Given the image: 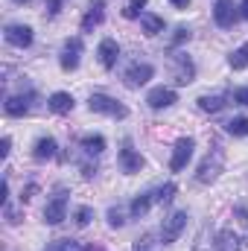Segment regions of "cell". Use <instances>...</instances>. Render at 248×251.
Instances as JSON below:
<instances>
[{
    "label": "cell",
    "instance_id": "33",
    "mask_svg": "<svg viewBox=\"0 0 248 251\" xmlns=\"http://www.w3.org/2000/svg\"><path fill=\"white\" fill-rule=\"evenodd\" d=\"M170 3H173L175 9H187V6H190V0H170Z\"/></svg>",
    "mask_w": 248,
    "mask_h": 251
},
{
    "label": "cell",
    "instance_id": "14",
    "mask_svg": "<svg viewBox=\"0 0 248 251\" xmlns=\"http://www.w3.org/2000/svg\"><path fill=\"white\" fill-rule=\"evenodd\" d=\"M50 111H56V114H67V111H73V97L64 94V91H56V94L50 97Z\"/></svg>",
    "mask_w": 248,
    "mask_h": 251
},
{
    "label": "cell",
    "instance_id": "1",
    "mask_svg": "<svg viewBox=\"0 0 248 251\" xmlns=\"http://www.w3.org/2000/svg\"><path fill=\"white\" fill-rule=\"evenodd\" d=\"M88 105H91V111H97V114H108V117H117V120H123L125 114V105H120L117 100H111V97H102V94H94L91 100H88Z\"/></svg>",
    "mask_w": 248,
    "mask_h": 251
},
{
    "label": "cell",
    "instance_id": "10",
    "mask_svg": "<svg viewBox=\"0 0 248 251\" xmlns=\"http://www.w3.org/2000/svg\"><path fill=\"white\" fill-rule=\"evenodd\" d=\"M97 56H99L102 67H114V64H117V56H120V47H117V41H114V38H105V41L99 44Z\"/></svg>",
    "mask_w": 248,
    "mask_h": 251
},
{
    "label": "cell",
    "instance_id": "21",
    "mask_svg": "<svg viewBox=\"0 0 248 251\" xmlns=\"http://www.w3.org/2000/svg\"><path fill=\"white\" fill-rule=\"evenodd\" d=\"M231 67H234V70H246L248 67V41L240 47V50H234V56H231Z\"/></svg>",
    "mask_w": 248,
    "mask_h": 251
},
{
    "label": "cell",
    "instance_id": "3",
    "mask_svg": "<svg viewBox=\"0 0 248 251\" xmlns=\"http://www.w3.org/2000/svg\"><path fill=\"white\" fill-rule=\"evenodd\" d=\"M193 149H196V140H193V137H181V140L175 143V149H173V161H170L173 173L184 170V167H187V161L193 158Z\"/></svg>",
    "mask_w": 248,
    "mask_h": 251
},
{
    "label": "cell",
    "instance_id": "28",
    "mask_svg": "<svg viewBox=\"0 0 248 251\" xmlns=\"http://www.w3.org/2000/svg\"><path fill=\"white\" fill-rule=\"evenodd\" d=\"M125 219H123V213H120V210H114V207H111V210H108V225H111V228H120V225H123Z\"/></svg>",
    "mask_w": 248,
    "mask_h": 251
},
{
    "label": "cell",
    "instance_id": "31",
    "mask_svg": "<svg viewBox=\"0 0 248 251\" xmlns=\"http://www.w3.org/2000/svg\"><path fill=\"white\" fill-rule=\"evenodd\" d=\"M9 146H12V137H3V140H0V155H3V158L9 155Z\"/></svg>",
    "mask_w": 248,
    "mask_h": 251
},
{
    "label": "cell",
    "instance_id": "18",
    "mask_svg": "<svg viewBox=\"0 0 248 251\" xmlns=\"http://www.w3.org/2000/svg\"><path fill=\"white\" fill-rule=\"evenodd\" d=\"M140 24H143L146 35H158L164 29V18H158V15H140Z\"/></svg>",
    "mask_w": 248,
    "mask_h": 251
},
{
    "label": "cell",
    "instance_id": "30",
    "mask_svg": "<svg viewBox=\"0 0 248 251\" xmlns=\"http://www.w3.org/2000/svg\"><path fill=\"white\" fill-rule=\"evenodd\" d=\"M234 102H240V105H248V88H240V91L234 94Z\"/></svg>",
    "mask_w": 248,
    "mask_h": 251
},
{
    "label": "cell",
    "instance_id": "20",
    "mask_svg": "<svg viewBox=\"0 0 248 251\" xmlns=\"http://www.w3.org/2000/svg\"><path fill=\"white\" fill-rule=\"evenodd\" d=\"M225 128H228V134H234V137H246L248 134V117H234Z\"/></svg>",
    "mask_w": 248,
    "mask_h": 251
},
{
    "label": "cell",
    "instance_id": "9",
    "mask_svg": "<svg viewBox=\"0 0 248 251\" xmlns=\"http://www.w3.org/2000/svg\"><path fill=\"white\" fill-rule=\"evenodd\" d=\"M64 210H67V199L64 196H56L47 207H44V219H47V225H59L64 219Z\"/></svg>",
    "mask_w": 248,
    "mask_h": 251
},
{
    "label": "cell",
    "instance_id": "2",
    "mask_svg": "<svg viewBox=\"0 0 248 251\" xmlns=\"http://www.w3.org/2000/svg\"><path fill=\"white\" fill-rule=\"evenodd\" d=\"M184 225H187V213L184 210L170 213V216L164 219V225H161V237H164V243H175L178 234L184 231Z\"/></svg>",
    "mask_w": 248,
    "mask_h": 251
},
{
    "label": "cell",
    "instance_id": "15",
    "mask_svg": "<svg viewBox=\"0 0 248 251\" xmlns=\"http://www.w3.org/2000/svg\"><path fill=\"white\" fill-rule=\"evenodd\" d=\"M32 155H35L38 161H47V158H53V155H56V140H53V137H41V140H35V149H32Z\"/></svg>",
    "mask_w": 248,
    "mask_h": 251
},
{
    "label": "cell",
    "instance_id": "11",
    "mask_svg": "<svg viewBox=\"0 0 248 251\" xmlns=\"http://www.w3.org/2000/svg\"><path fill=\"white\" fill-rule=\"evenodd\" d=\"M102 9H105V0H91L88 15L82 18V29H85V32H91L94 26H99V24H102Z\"/></svg>",
    "mask_w": 248,
    "mask_h": 251
},
{
    "label": "cell",
    "instance_id": "27",
    "mask_svg": "<svg viewBox=\"0 0 248 251\" xmlns=\"http://www.w3.org/2000/svg\"><path fill=\"white\" fill-rule=\"evenodd\" d=\"M91 216H94V213H91V207H79V210H76V225H79V228H85V225L91 222Z\"/></svg>",
    "mask_w": 248,
    "mask_h": 251
},
{
    "label": "cell",
    "instance_id": "8",
    "mask_svg": "<svg viewBox=\"0 0 248 251\" xmlns=\"http://www.w3.org/2000/svg\"><path fill=\"white\" fill-rule=\"evenodd\" d=\"M146 102H149V108H170L173 102H175V91H170V88H155V91H149V97H146Z\"/></svg>",
    "mask_w": 248,
    "mask_h": 251
},
{
    "label": "cell",
    "instance_id": "7",
    "mask_svg": "<svg viewBox=\"0 0 248 251\" xmlns=\"http://www.w3.org/2000/svg\"><path fill=\"white\" fill-rule=\"evenodd\" d=\"M79 53H82V41H79V38H70L62 50V67L64 70H76V67H79Z\"/></svg>",
    "mask_w": 248,
    "mask_h": 251
},
{
    "label": "cell",
    "instance_id": "26",
    "mask_svg": "<svg viewBox=\"0 0 248 251\" xmlns=\"http://www.w3.org/2000/svg\"><path fill=\"white\" fill-rule=\"evenodd\" d=\"M143 6H146V0H131V3L125 6V12H123V15H125V18H137Z\"/></svg>",
    "mask_w": 248,
    "mask_h": 251
},
{
    "label": "cell",
    "instance_id": "23",
    "mask_svg": "<svg viewBox=\"0 0 248 251\" xmlns=\"http://www.w3.org/2000/svg\"><path fill=\"white\" fill-rule=\"evenodd\" d=\"M149 204H152V199H149V193H143V196H137V199L131 201V216H143V213L149 210Z\"/></svg>",
    "mask_w": 248,
    "mask_h": 251
},
{
    "label": "cell",
    "instance_id": "19",
    "mask_svg": "<svg viewBox=\"0 0 248 251\" xmlns=\"http://www.w3.org/2000/svg\"><path fill=\"white\" fill-rule=\"evenodd\" d=\"M82 149L91 152V155H99V152L105 149V140H102L99 134H94V137H82Z\"/></svg>",
    "mask_w": 248,
    "mask_h": 251
},
{
    "label": "cell",
    "instance_id": "6",
    "mask_svg": "<svg viewBox=\"0 0 248 251\" xmlns=\"http://www.w3.org/2000/svg\"><path fill=\"white\" fill-rule=\"evenodd\" d=\"M152 79V64H131L125 73V85L128 88H140Z\"/></svg>",
    "mask_w": 248,
    "mask_h": 251
},
{
    "label": "cell",
    "instance_id": "13",
    "mask_svg": "<svg viewBox=\"0 0 248 251\" xmlns=\"http://www.w3.org/2000/svg\"><path fill=\"white\" fill-rule=\"evenodd\" d=\"M219 164H222V155H219V152H216V158H213V161H210V155H207V161L198 167V176H196V178H198L201 184L213 181V178H216V173H219Z\"/></svg>",
    "mask_w": 248,
    "mask_h": 251
},
{
    "label": "cell",
    "instance_id": "5",
    "mask_svg": "<svg viewBox=\"0 0 248 251\" xmlns=\"http://www.w3.org/2000/svg\"><path fill=\"white\" fill-rule=\"evenodd\" d=\"M6 41L12 47H29L32 44V29L24 26V24H12V26H6Z\"/></svg>",
    "mask_w": 248,
    "mask_h": 251
},
{
    "label": "cell",
    "instance_id": "34",
    "mask_svg": "<svg viewBox=\"0 0 248 251\" xmlns=\"http://www.w3.org/2000/svg\"><path fill=\"white\" fill-rule=\"evenodd\" d=\"M240 15L248 21V0H243V6H240Z\"/></svg>",
    "mask_w": 248,
    "mask_h": 251
},
{
    "label": "cell",
    "instance_id": "16",
    "mask_svg": "<svg viewBox=\"0 0 248 251\" xmlns=\"http://www.w3.org/2000/svg\"><path fill=\"white\" fill-rule=\"evenodd\" d=\"M175 67H178V73H175V82H178V85L193 82V64H190L187 56H175Z\"/></svg>",
    "mask_w": 248,
    "mask_h": 251
},
{
    "label": "cell",
    "instance_id": "35",
    "mask_svg": "<svg viewBox=\"0 0 248 251\" xmlns=\"http://www.w3.org/2000/svg\"><path fill=\"white\" fill-rule=\"evenodd\" d=\"M15 3H29V0H15Z\"/></svg>",
    "mask_w": 248,
    "mask_h": 251
},
{
    "label": "cell",
    "instance_id": "24",
    "mask_svg": "<svg viewBox=\"0 0 248 251\" xmlns=\"http://www.w3.org/2000/svg\"><path fill=\"white\" fill-rule=\"evenodd\" d=\"M50 251H82V246H79L76 240H56Z\"/></svg>",
    "mask_w": 248,
    "mask_h": 251
},
{
    "label": "cell",
    "instance_id": "25",
    "mask_svg": "<svg viewBox=\"0 0 248 251\" xmlns=\"http://www.w3.org/2000/svg\"><path fill=\"white\" fill-rule=\"evenodd\" d=\"M175 193H178V187H175V184H164V187L158 190V196H155V199L167 204V201H173V196H175Z\"/></svg>",
    "mask_w": 248,
    "mask_h": 251
},
{
    "label": "cell",
    "instance_id": "17",
    "mask_svg": "<svg viewBox=\"0 0 248 251\" xmlns=\"http://www.w3.org/2000/svg\"><path fill=\"white\" fill-rule=\"evenodd\" d=\"M26 111H29V105H26L24 97H9V100H6V114H9V117H24Z\"/></svg>",
    "mask_w": 248,
    "mask_h": 251
},
{
    "label": "cell",
    "instance_id": "29",
    "mask_svg": "<svg viewBox=\"0 0 248 251\" xmlns=\"http://www.w3.org/2000/svg\"><path fill=\"white\" fill-rule=\"evenodd\" d=\"M184 41H190V29L187 26H178L175 35H173V44H184Z\"/></svg>",
    "mask_w": 248,
    "mask_h": 251
},
{
    "label": "cell",
    "instance_id": "12",
    "mask_svg": "<svg viewBox=\"0 0 248 251\" xmlns=\"http://www.w3.org/2000/svg\"><path fill=\"white\" fill-rule=\"evenodd\" d=\"M120 167H123V173H140V167H143V158L128 143L120 149Z\"/></svg>",
    "mask_w": 248,
    "mask_h": 251
},
{
    "label": "cell",
    "instance_id": "4",
    "mask_svg": "<svg viewBox=\"0 0 248 251\" xmlns=\"http://www.w3.org/2000/svg\"><path fill=\"white\" fill-rule=\"evenodd\" d=\"M213 18H216V24L219 26H234L237 24V18H240V12H237V6H234V0H216V6H213Z\"/></svg>",
    "mask_w": 248,
    "mask_h": 251
},
{
    "label": "cell",
    "instance_id": "32",
    "mask_svg": "<svg viewBox=\"0 0 248 251\" xmlns=\"http://www.w3.org/2000/svg\"><path fill=\"white\" fill-rule=\"evenodd\" d=\"M47 15H59V0H47Z\"/></svg>",
    "mask_w": 248,
    "mask_h": 251
},
{
    "label": "cell",
    "instance_id": "22",
    "mask_svg": "<svg viewBox=\"0 0 248 251\" xmlns=\"http://www.w3.org/2000/svg\"><path fill=\"white\" fill-rule=\"evenodd\" d=\"M222 105H225V100H222L219 94H216V97H198V108H201V111H219Z\"/></svg>",
    "mask_w": 248,
    "mask_h": 251
}]
</instances>
